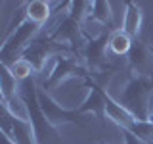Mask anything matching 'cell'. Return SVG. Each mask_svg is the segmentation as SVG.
<instances>
[{"label":"cell","mask_w":153,"mask_h":144,"mask_svg":"<svg viewBox=\"0 0 153 144\" xmlns=\"http://www.w3.org/2000/svg\"><path fill=\"white\" fill-rule=\"evenodd\" d=\"M124 134V144H146L143 140H140L138 136H134L132 133H128V131H123Z\"/></svg>","instance_id":"obj_9"},{"label":"cell","mask_w":153,"mask_h":144,"mask_svg":"<svg viewBox=\"0 0 153 144\" xmlns=\"http://www.w3.org/2000/svg\"><path fill=\"white\" fill-rule=\"evenodd\" d=\"M52 6L54 4L44 2V0H33V2H25V16L27 21L36 23V25L44 27L52 19Z\"/></svg>","instance_id":"obj_5"},{"label":"cell","mask_w":153,"mask_h":144,"mask_svg":"<svg viewBox=\"0 0 153 144\" xmlns=\"http://www.w3.org/2000/svg\"><path fill=\"white\" fill-rule=\"evenodd\" d=\"M102 144H124V142H102Z\"/></svg>","instance_id":"obj_10"},{"label":"cell","mask_w":153,"mask_h":144,"mask_svg":"<svg viewBox=\"0 0 153 144\" xmlns=\"http://www.w3.org/2000/svg\"><path fill=\"white\" fill-rule=\"evenodd\" d=\"M143 23V14L142 8L136 6L134 2H126V8H124V16H123V31L126 33L130 38L140 35V29Z\"/></svg>","instance_id":"obj_4"},{"label":"cell","mask_w":153,"mask_h":144,"mask_svg":"<svg viewBox=\"0 0 153 144\" xmlns=\"http://www.w3.org/2000/svg\"><path fill=\"white\" fill-rule=\"evenodd\" d=\"M115 100L138 121H149L153 115V79L130 77L124 88L115 96Z\"/></svg>","instance_id":"obj_1"},{"label":"cell","mask_w":153,"mask_h":144,"mask_svg":"<svg viewBox=\"0 0 153 144\" xmlns=\"http://www.w3.org/2000/svg\"><path fill=\"white\" fill-rule=\"evenodd\" d=\"M132 38L123 29H115L109 35V52L113 56H128L132 50Z\"/></svg>","instance_id":"obj_6"},{"label":"cell","mask_w":153,"mask_h":144,"mask_svg":"<svg viewBox=\"0 0 153 144\" xmlns=\"http://www.w3.org/2000/svg\"><path fill=\"white\" fill-rule=\"evenodd\" d=\"M2 131L8 133L16 144H38L33 125L29 121H17V119L10 117L6 112H4V119H2Z\"/></svg>","instance_id":"obj_3"},{"label":"cell","mask_w":153,"mask_h":144,"mask_svg":"<svg viewBox=\"0 0 153 144\" xmlns=\"http://www.w3.org/2000/svg\"><path fill=\"white\" fill-rule=\"evenodd\" d=\"M6 67L10 69V73L13 75V79L19 81V83L31 79V77H36L35 67H33L31 62H27L25 58H19V60H16L13 64H10V65H6Z\"/></svg>","instance_id":"obj_7"},{"label":"cell","mask_w":153,"mask_h":144,"mask_svg":"<svg viewBox=\"0 0 153 144\" xmlns=\"http://www.w3.org/2000/svg\"><path fill=\"white\" fill-rule=\"evenodd\" d=\"M17 92H19V81L13 79V75L10 73L6 65H2V73H0V96H2V100L12 98Z\"/></svg>","instance_id":"obj_8"},{"label":"cell","mask_w":153,"mask_h":144,"mask_svg":"<svg viewBox=\"0 0 153 144\" xmlns=\"http://www.w3.org/2000/svg\"><path fill=\"white\" fill-rule=\"evenodd\" d=\"M128 60V71L132 77H151L153 79V52L151 46H146L142 42H134Z\"/></svg>","instance_id":"obj_2"}]
</instances>
